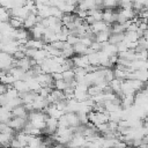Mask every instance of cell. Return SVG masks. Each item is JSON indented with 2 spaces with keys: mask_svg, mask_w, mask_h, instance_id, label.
<instances>
[{
  "mask_svg": "<svg viewBox=\"0 0 148 148\" xmlns=\"http://www.w3.org/2000/svg\"><path fill=\"white\" fill-rule=\"evenodd\" d=\"M92 42H94V40H92L91 38L87 37V36H84V37H81V38H80V43H82L84 46H90V44H91Z\"/></svg>",
  "mask_w": 148,
  "mask_h": 148,
  "instance_id": "83f0119b",
  "label": "cell"
},
{
  "mask_svg": "<svg viewBox=\"0 0 148 148\" xmlns=\"http://www.w3.org/2000/svg\"><path fill=\"white\" fill-rule=\"evenodd\" d=\"M102 91H103V90H102L101 87L97 86V84H91V86H89L88 89H87V92H88V95H89L90 97H92V96H95V95H98V94H101Z\"/></svg>",
  "mask_w": 148,
  "mask_h": 148,
  "instance_id": "e0dca14e",
  "label": "cell"
},
{
  "mask_svg": "<svg viewBox=\"0 0 148 148\" xmlns=\"http://www.w3.org/2000/svg\"><path fill=\"white\" fill-rule=\"evenodd\" d=\"M68 84H69V82H67V81H65L64 79H60V80H56L54 82H53V89H58V90H61V91H64L67 87H68Z\"/></svg>",
  "mask_w": 148,
  "mask_h": 148,
  "instance_id": "9a60e30c",
  "label": "cell"
},
{
  "mask_svg": "<svg viewBox=\"0 0 148 148\" xmlns=\"http://www.w3.org/2000/svg\"><path fill=\"white\" fill-rule=\"evenodd\" d=\"M64 114H65L67 123L71 127H76L80 125V119H79V116L76 112H65Z\"/></svg>",
  "mask_w": 148,
  "mask_h": 148,
  "instance_id": "5b68a950",
  "label": "cell"
},
{
  "mask_svg": "<svg viewBox=\"0 0 148 148\" xmlns=\"http://www.w3.org/2000/svg\"><path fill=\"white\" fill-rule=\"evenodd\" d=\"M58 127H69L65 114H62L60 118H58Z\"/></svg>",
  "mask_w": 148,
  "mask_h": 148,
  "instance_id": "603a6c76",
  "label": "cell"
},
{
  "mask_svg": "<svg viewBox=\"0 0 148 148\" xmlns=\"http://www.w3.org/2000/svg\"><path fill=\"white\" fill-rule=\"evenodd\" d=\"M25 123H27V118H22V117H12L8 121H7V125L13 128L15 132L17 131H22L25 126Z\"/></svg>",
  "mask_w": 148,
  "mask_h": 148,
  "instance_id": "6da1fadb",
  "label": "cell"
},
{
  "mask_svg": "<svg viewBox=\"0 0 148 148\" xmlns=\"http://www.w3.org/2000/svg\"><path fill=\"white\" fill-rule=\"evenodd\" d=\"M87 49H88V46H84V45H83L82 43H80V42L73 45V50H74V53H75V54H86Z\"/></svg>",
  "mask_w": 148,
  "mask_h": 148,
  "instance_id": "2e32d148",
  "label": "cell"
},
{
  "mask_svg": "<svg viewBox=\"0 0 148 148\" xmlns=\"http://www.w3.org/2000/svg\"><path fill=\"white\" fill-rule=\"evenodd\" d=\"M43 46H44V42L42 39H35L31 37L25 43L27 49H43Z\"/></svg>",
  "mask_w": 148,
  "mask_h": 148,
  "instance_id": "ba28073f",
  "label": "cell"
},
{
  "mask_svg": "<svg viewBox=\"0 0 148 148\" xmlns=\"http://www.w3.org/2000/svg\"><path fill=\"white\" fill-rule=\"evenodd\" d=\"M8 24L13 29L22 28L23 27V18H21L18 16H10L9 20H8Z\"/></svg>",
  "mask_w": 148,
  "mask_h": 148,
  "instance_id": "9c48e42d",
  "label": "cell"
},
{
  "mask_svg": "<svg viewBox=\"0 0 148 148\" xmlns=\"http://www.w3.org/2000/svg\"><path fill=\"white\" fill-rule=\"evenodd\" d=\"M89 28L94 34H97V32L104 31V30H110V25L106 24L104 21H96L91 25H89Z\"/></svg>",
  "mask_w": 148,
  "mask_h": 148,
  "instance_id": "277c9868",
  "label": "cell"
},
{
  "mask_svg": "<svg viewBox=\"0 0 148 148\" xmlns=\"http://www.w3.org/2000/svg\"><path fill=\"white\" fill-rule=\"evenodd\" d=\"M64 148H68V147H66V146H64Z\"/></svg>",
  "mask_w": 148,
  "mask_h": 148,
  "instance_id": "d6a6232c",
  "label": "cell"
},
{
  "mask_svg": "<svg viewBox=\"0 0 148 148\" xmlns=\"http://www.w3.org/2000/svg\"><path fill=\"white\" fill-rule=\"evenodd\" d=\"M36 23H37V14L29 12V14L27 15V17L23 20V28L27 29V30H29V29H31Z\"/></svg>",
  "mask_w": 148,
  "mask_h": 148,
  "instance_id": "3957f363",
  "label": "cell"
},
{
  "mask_svg": "<svg viewBox=\"0 0 148 148\" xmlns=\"http://www.w3.org/2000/svg\"><path fill=\"white\" fill-rule=\"evenodd\" d=\"M74 56H75V53H74L73 46L69 45L67 42H65L64 47L61 50V57H64V58H73Z\"/></svg>",
  "mask_w": 148,
  "mask_h": 148,
  "instance_id": "7c38bea8",
  "label": "cell"
},
{
  "mask_svg": "<svg viewBox=\"0 0 148 148\" xmlns=\"http://www.w3.org/2000/svg\"><path fill=\"white\" fill-rule=\"evenodd\" d=\"M133 0H119V7L120 8H132Z\"/></svg>",
  "mask_w": 148,
  "mask_h": 148,
  "instance_id": "cb8c5ba5",
  "label": "cell"
},
{
  "mask_svg": "<svg viewBox=\"0 0 148 148\" xmlns=\"http://www.w3.org/2000/svg\"><path fill=\"white\" fill-rule=\"evenodd\" d=\"M117 56L118 58H123V59H126V60H134L135 59V51L132 50V49H127L126 51H123V52H117Z\"/></svg>",
  "mask_w": 148,
  "mask_h": 148,
  "instance_id": "30bf717a",
  "label": "cell"
},
{
  "mask_svg": "<svg viewBox=\"0 0 148 148\" xmlns=\"http://www.w3.org/2000/svg\"><path fill=\"white\" fill-rule=\"evenodd\" d=\"M10 113H12V117H22V118H27L28 116V112L27 110L24 109L23 104H20L15 108H13L10 110Z\"/></svg>",
  "mask_w": 148,
  "mask_h": 148,
  "instance_id": "52a82bcc",
  "label": "cell"
},
{
  "mask_svg": "<svg viewBox=\"0 0 148 148\" xmlns=\"http://www.w3.org/2000/svg\"><path fill=\"white\" fill-rule=\"evenodd\" d=\"M12 57H13L15 60H18V59H22V58H24V57H27V56H25V53H24L23 51H21V50H16V51L12 54Z\"/></svg>",
  "mask_w": 148,
  "mask_h": 148,
  "instance_id": "484cf974",
  "label": "cell"
},
{
  "mask_svg": "<svg viewBox=\"0 0 148 148\" xmlns=\"http://www.w3.org/2000/svg\"><path fill=\"white\" fill-rule=\"evenodd\" d=\"M72 59H73L74 67H82V68H86V67L89 65L87 54H75Z\"/></svg>",
  "mask_w": 148,
  "mask_h": 148,
  "instance_id": "7a4b0ae2",
  "label": "cell"
},
{
  "mask_svg": "<svg viewBox=\"0 0 148 148\" xmlns=\"http://www.w3.org/2000/svg\"><path fill=\"white\" fill-rule=\"evenodd\" d=\"M51 90H52L51 87H47V86H46V87H40V89L38 90L37 94H38L39 96H42V97L45 98V97H47V95L51 92Z\"/></svg>",
  "mask_w": 148,
  "mask_h": 148,
  "instance_id": "44dd1931",
  "label": "cell"
},
{
  "mask_svg": "<svg viewBox=\"0 0 148 148\" xmlns=\"http://www.w3.org/2000/svg\"><path fill=\"white\" fill-rule=\"evenodd\" d=\"M2 37H3V35H2V32H1V31H0V42H1V40H2Z\"/></svg>",
  "mask_w": 148,
  "mask_h": 148,
  "instance_id": "4dcf8cb0",
  "label": "cell"
},
{
  "mask_svg": "<svg viewBox=\"0 0 148 148\" xmlns=\"http://www.w3.org/2000/svg\"><path fill=\"white\" fill-rule=\"evenodd\" d=\"M61 74H62V79H64L65 81H67V82L74 80V76H75L73 69H66V71L61 72Z\"/></svg>",
  "mask_w": 148,
  "mask_h": 148,
  "instance_id": "d6986e66",
  "label": "cell"
},
{
  "mask_svg": "<svg viewBox=\"0 0 148 148\" xmlns=\"http://www.w3.org/2000/svg\"><path fill=\"white\" fill-rule=\"evenodd\" d=\"M13 88H15L17 90L18 94H22V92H27L29 91V88H28V84L24 80H15L13 82Z\"/></svg>",
  "mask_w": 148,
  "mask_h": 148,
  "instance_id": "8992f818",
  "label": "cell"
},
{
  "mask_svg": "<svg viewBox=\"0 0 148 148\" xmlns=\"http://www.w3.org/2000/svg\"><path fill=\"white\" fill-rule=\"evenodd\" d=\"M64 44H65V42H61V40H54V42L50 43V45H51L52 47H54V49H58V50H62V47H64Z\"/></svg>",
  "mask_w": 148,
  "mask_h": 148,
  "instance_id": "4316f807",
  "label": "cell"
},
{
  "mask_svg": "<svg viewBox=\"0 0 148 148\" xmlns=\"http://www.w3.org/2000/svg\"><path fill=\"white\" fill-rule=\"evenodd\" d=\"M51 75H52V79L56 81V80H60V79H62V74L61 73H59V72H54V73H51Z\"/></svg>",
  "mask_w": 148,
  "mask_h": 148,
  "instance_id": "f546056e",
  "label": "cell"
},
{
  "mask_svg": "<svg viewBox=\"0 0 148 148\" xmlns=\"http://www.w3.org/2000/svg\"><path fill=\"white\" fill-rule=\"evenodd\" d=\"M83 22H84L86 24H88V25H91V24H92L94 22H96V21H95V18H94L91 15H87V16L83 18Z\"/></svg>",
  "mask_w": 148,
  "mask_h": 148,
  "instance_id": "f1b7e54d",
  "label": "cell"
},
{
  "mask_svg": "<svg viewBox=\"0 0 148 148\" xmlns=\"http://www.w3.org/2000/svg\"><path fill=\"white\" fill-rule=\"evenodd\" d=\"M101 148H103V147H101Z\"/></svg>",
  "mask_w": 148,
  "mask_h": 148,
  "instance_id": "e575fe53",
  "label": "cell"
},
{
  "mask_svg": "<svg viewBox=\"0 0 148 148\" xmlns=\"http://www.w3.org/2000/svg\"><path fill=\"white\" fill-rule=\"evenodd\" d=\"M66 42H67L69 45L73 46L74 44H76V43L80 42V37H77V36H75V35H68L67 38H66Z\"/></svg>",
  "mask_w": 148,
  "mask_h": 148,
  "instance_id": "7402d4cb",
  "label": "cell"
},
{
  "mask_svg": "<svg viewBox=\"0 0 148 148\" xmlns=\"http://www.w3.org/2000/svg\"><path fill=\"white\" fill-rule=\"evenodd\" d=\"M74 14L77 16V17H80V18H84L87 15H88V10H83V9H77L76 7H75V12H74Z\"/></svg>",
  "mask_w": 148,
  "mask_h": 148,
  "instance_id": "d4e9b609",
  "label": "cell"
},
{
  "mask_svg": "<svg viewBox=\"0 0 148 148\" xmlns=\"http://www.w3.org/2000/svg\"><path fill=\"white\" fill-rule=\"evenodd\" d=\"M9 17H10V15H9L8 9H6L5 7L0 6V20H1L2 22H8Z\"/></svg>",
  "mask_w": 148,
  "mask_h": 148,
  "instance_id": "ffe728a7",
  "label": "cell"
},
{
  "mask_svg": "<svg viewBox=\"0 0 148 148\" xmlns=\"http://www.w3.org/2000/svg\"><path fill=\"white\" fill-rule=\"evenodd\" d=\"M22 148H31V147H29V146H24V147H22Z\"/></svg>",
  "mask_w": 148,
  "mask_h": 148,
  "instance_id": "1f68e13d",
  "label": "cell"
},
{
  "mask_svg": "<svg viewBox=\"0 0 148 148\" xmlns=\"http://www.w3.org/2000/svg\"><path fill=\"white\" fill-rule=\"evenodd\" d=\"M110 36V30H104V31H99L97 34H95V40L98 43H103V42H108Z\"/></svg>",
  "mask_w": 148,
  "mask_h": 148,
  "instance_id": "5bb4252c",
  "label": "cell"
},
{
  "mask_svg": "<svg viewBox=\"0 0 148 148\" xmlns=\"http://www.w3.org/2000/svg\"><path fill=\"white\" fill-rule=\"evenodd\" d=\"M124 38H125V34H124V32H120V34H110L109 39H108V43H109V44L117 45L118 43L123 42Z\"/></svg>",
  "mask_w": 148,
  "mask_h": 148,
  "instance_id": "8fae6325",
  "label": "cell"
},
{
  "mask_svg": "<svg viewBox=\"0 0 148 148\" xmlns=\"http://www.w3.org/2000/svg\"><path fill=\"white\" fill-rule=\"evenodd\" d=\"M88 15H91L95 21H102V15H103V9H90L88 10Z\"/></svg>",
  "mask_w": 148,
  "mask_h": 148,
  "instance_id": "ac0fdd59",
  "label": "cell"
},
{
  "mask_svg": "<svg viewBox=\"0 0 148 148\" xmlns=\"http://www.w3.org/2000/svg\"><path fill=\"white\" fill-rule=\"evenodd\" d=\"M9 73L13 75V77L15 80H24V75H25V71H23L20 67H12L9 69Z\"/></svg>",
  "mask_w": 148,
  "mask_h": 148,
  "instance_id": "4fadbf2b",
  "label": "cell"
},
{
  "mask_svg": "<svg viewBox=\"0 0 148 148\" xmlns=\"http://www.w3.org/2000/svg\"><path fill=\"white\" fill-rule=\"evenodd\" d=\"M1 1H2V0H0V3H1Z\"/></svg>",
  "mask_w": 148,
  "mask_h": 148,
  "instance_id": "836d02e7",
  "label": "cell"
}]
</instances>
